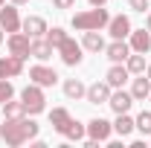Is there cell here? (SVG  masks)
<instances>
[{
  "label": "cell",
  "instance_id": "603a6c76",
  "mask_svg": "<svg viewBox=\"0 0 151 148\" xmlns=\"http://www.w3.org/2000/svg\"><path fill=\"white\" fill-rule=\"evenodd\" d=\"M125 67H128V73L134 75H139V73H145V52H131V55L125 58Z\"/></svg>",
  "mask_w": 151,
  "mask_h": 148
},
{
  "label": "cell",
  "instance_id": "30bf717a",
  "mask_svg": "<svg viewBox=\"0 0 151 148\" xmlns=\"http://www.w3.org/2000/svg\"><path fill=\"white\" fill-rule=\"evenodd\" d=\"M108 105H111L113 113H128V111H131V105H134V96H131V90L125 93L122 87H113V90H111V99H108Z\"/></svg>",
  "mask_w": 151,
  "mask_h": 148
},
{
  "label": "cell",
  "instance_id": "8fae6325",
  "mask_svg": "<svg viewBox=\"0 0 151 148\" xmlns=\"http://www.w3.org/2000/svg\"><path fill=\"white\" fill-rule=\"evenodd\" d=\"M105 55L111 58V64H125V58L131 55V44L113 38L111 44H105Z\"/></svg>",
  "mask_w": 151,
  "mask_h": 148
},
{
  "label": "cell",
  "instance_id": "ffe728a7",
  "mask_svg": "<svg viewBox=\"0 0 151 148\" xmlns=\"http://www.w3.org/2000/svg\"><path fill=\"white\" fill-rule=\"evenodd\" d=\"M113 131L119 134V137H131L134 131H137V122H134L128 113H116V122H113Z\"/></svg>",
  "mask_w": 151,
  "mask_h": 148
},
{
  "label": "cell",
  "instance_id": "8992f818",
  "mask_svg": "<svg viewBox=\"0 0 151 148\" xmlns=\"http://www.w3.org/2000/svg\"><path fill=\"white\" fill-rule=\"evenodd\" d=\"M29 81H35V84H41V87H52V84L58 81V73L41 61V64H32V67H29Z\"/></svg>",
  "mask_w": 151,
  "mask_h": 148
},
{
  "label": "cell",
  "instance_id": "f546056e",
  "mask_svg": "<svg viewBox=\"0 0 151 148\" xmlns=\"http://www.w3.org/2000/svg\"><path fill=\"white\" fill-rule=\"evenodd\" d=\"M52 6H55V9H73L76 0H52Z\"/></svg>",
  "mask_w": 151,
  "mask_h": 148
},
{
  "label": "cell",
  "instance_id": "ba28073f",
  "mask_svg": "<svg viewBox=\"0 0 151 148\" xmlns=\"http://www.w3.org/2000/svg\"><path fill=\"white\" fill-rule=\"evenodd\" d=\"M20 15H18V6H0V29L3 32H20Z\"/></svg>",
  "mask_w": 151,
  "mask_h": 148
},
{
  "label": "cell",
  "instance_id": "5bb4252c",
  "mask_svg": "<svg viewBox=\"0 0 151 148\" xmlns=\"http://www.w3.org/2000/svg\"><path fill=\"white\" fill-rule=\"evenodd\" d=\"M128 44H131V52H148L151 50V32L148 29H131Z\"/></svg>",
  "mask_w": 151,
  "mask_h": 148
},
{
  "label": "cell",
  "instance_id": "3957f363",
  "mask_svg": "<svg viewBox=\"0 0 151 148\" xmlns=\"http://www.w3.org/2000/svg\"><path fill=\"white\" fill-rule=\"evenodd\" d=\"M20 102H23V108L29 116H38V113L47 111V96H44V87L35 84V81H29V87H23L20 90Z\"/></svg>",
  "mask_w": 151,
  "mask_h": 148
},
{
  "label": "cell",
  "instance_id": "7a4b0ae2",
  "mask_svg": "<svg viewBox=\"0 0 151 148\" xmlns=\"http://www.w3.org/2000/svg\"><path fill=\"white\" fill-rule=\"evenodd\" d=\"M108 9L105 6H93V9H87V12H76L73 15V29L78 32H87V29H108Z\"/></svg>",
  "mask_w": 151,
  "mask_h": 148
},
{
  "label": "cell",
  "instance_id": "1f68e13d",
  "mask_svg": "<svg viewBox=\"0 0 151 148\" xmlns=\"http://www.w3.org/2000/svg\"><path fill=\"white\" fill-rule=\"evenodd\" d=\"M87 3H90V6H105L108 0H87Z\"/></svg>",
  "mask_w": 151,
  "mask_h": 148
},
{
  "label": "cell",
  "instance_id": "d4e9b609",
  "mask_svg": "<svg viewBox=\"0 0 151 148\" xmlns=\"http://www.w3.org/2000/svg\"><path fill=\"white\" fill-rule=\"evenodd\" d=\"M3 116L6 119H20V116H26V108H23V102H3Z\"/></svg>",
  "mask_w": 151,
  "mask_h": 148
},
{
  "label": "cell",
  "instance_id": "d6a6232c",
  "mask_svg": "<svg viewBox=\"0 0 151 148\" xmlns=\"http://www.w3.org/2000/svg\"><path fill=\"white\" fill-rule=\"evenodd\" d=\"M12 3H15V6H26L29 0H12Z\"/></svg>",
  "mask_w": 151,
  "mask_h": 148
},
{
  "label": "cell",
  "instance_id": "44dd1931",
  "mask_svg": "<svg viewBox=\"0 0 151 148\" xmlns=\"http://www.w3.org/2000/svg\"><path fill=\"white\" fill-rule=\"evenodd\" d=\"M32 58H38V61L52 58V44L47 38H32Z\"/></svg>",
  "mask_w": 151,
  "mask_h": 148
},
{
  "label": "cell",
  "instance_id": "484cf974",
  "mask_svg": "<svg viewBox=\"0 0 151 148\" xmlns=\"http://www.w3.org/2000/svg\"><path fill=\"white\" fill-rule=\"evenodd\" d=\"M134 122H137V131H139L142 137H151V111H142Z\"/></svg>",
  "mask_w": 151,
  "mask_h": 148
},
{
  "label": "cell",
  "instance_id": "7402d4cb",
  "mask_svg": "<svg viewBox=\"0 0 151 148\" xmlns=\"http://www.w3.org/2000/svg\"><path fill=\"white\" fill-rule=\"evenodd\" d=\"M84 93H87V87L81 84V78H67L64 81V96L67 99H76L78 102V99H84Z\"/></svg>",
  "mask_w": 151,
  "mask_h": 148
},
{
  "label": "cell",
  "instance_id": "4fadbf2b",
  "mask_svg": "<svg viewBox=\"0 0 151 148\" xmlns=\"http://www.w3.org/2000/svg\"><path fill=\"white\" fill-rule=\"evenodd\" d=\"M20 29H23V32H26L29 38H44L50 26H47V20L41 18V15H29V18H23Z\"/></svg>",
  "mask_w": 151,
  "mask_h": 148
},
{
  "label": "cell",
  "instance_id": "277c9868",
  "mask_svg": "<svg viewBox=\"0 0 151 148\" xmlns=\"http://www.w3.org/2000/svg\"><path fill=\"white\" fill-rule=\"evenodd\" d=\"M6 47H9V55H18V58H23V61L32 55V38L26 35V32H9Z\"/></svg>",
  "mask_w": 151,
  "mask_h": 148
},
{
  "label": "cell",
  "instance_id": "6da1fadb",
  "mask_svg": "<svg viewBox=\"0 0 151 148\" xmlns=\"http://www.w3.org/2000/svg\"><path fill=\"white\" fill-rule=\"evenodd\" d=\"M38 131H41V125H38L32 116L6 119V122L0 125V139H3L6 145L18 148V145H23V142H32V139L38 137Z\"/></svg>",
  "mask_w": 151,
  "mask_h": 148
},
{
  "label": "cell",
  "instance_id": "f1b7e54d",
  "mask_svg": "<svg viewBox=\"0 0 151 148\" xmlns=\"http://www.w3.org/2000/svg\"><path fill=\"white\" fill-rule=\"evenodd\" d=\"M128 6H131L134 12H148V9H151L148 0H128Z\"/></svg>",
  "mask_w": 151,
  "mask_h": 148
},
{
  "label": "cell",
  "instance_id": "83f0119b",
  "mask_svg": "<svg viewBox=\"0 0 151 148\" xmlns=\"http://www.w3.org/2000/svg\"><path fill=\"white\" fill-rule=\"evenodd\" d=\"M15 96V84L9 81V78H0V108H3V102H9Z\"/></svg>",
  "mask_w": 151,
  "mask_h": 148
},
{
  "label": "cell",
  "instance_id": "4316f807",
  "mask_svg": "<svg viewBox=\"0 0 151 148\" xmlns=\"http://www.w3.org/2000/svg\"><path fill=\"white\" fill-rule=\"evenodd\" d=\"M44 38L52 44V50H58V47H61V41L67 38V32H64L61 26H52V29H47V35H44Z\"/></svg>",
  "mask_w": 151,
  "mask_h": 148
},
{
  "label": "cell",
  "instance_id": "2e32d148",
  "mask_svg": "<svg viewBox=\"0 0 151 148\" xmlns=\"http://www.w3.org/2000/svg\"><path fill=\"white\" fill-rule=\"evenodd\" d=\"M148 93H151V78L145 73H139V78H134L131 81V96H134V102H145L148 99Z\"/></svg>",
  "mask_w": 151,
  "mask_h": 148
},
{
  "label": "cell",
  "instance_id": "4dcf8cb0",
  "mask_svg": "<svg viewBox=\"0 0 151 148\" xmlns=\"http://www.w3.org/2000/svg\"><path fill=\"white\" fill-rule=\"evenodd\" d=\"M145 29H148V32H151V9H148V12H145Z\"/></svg>",
  "mask_w": 151,
  "mask_h": 148
},
{
  "label": "cell",
  "instance_id": "8d00e7d4",
  "mask_svg": "<svg viewBox=\"0 0 151 148\" xmlns=\"http://www.w3.org/2000/svg\"><path fill=\"white\" fill-rule=\"evenodd\" d=\"M148 99H151V93H148Z\"/></svg>",
  "mask_w": 151,
  "mask_h": 148
},
{
  "label": "cell",
  "instance_id": "7c38bea8",
  "mask_svg": "<svg viewBox=\"0 0 151 148\" xmlns=\"http://www.w3.org/2000/svg\"><path fill=\"white\" fill-rule=\"evenodd\" d=\"M111 84L108 81H96V84H90L87 87V93H84V99L90 102V105H108V99H111Z\"/></svg>",
  "mask_w": 151,
  "mask_h": 148
},
{
  "label": "cell",
  "instance_id": "9a60e30c",
  "mask_svg": "<svg viewBox=\"0 0 151 148\" xmlns=\"http://www.w3.org/2000/svg\"><path fill=\"white\" fill-rule=\"evenodd\" d=\"M20 73H23V58H18V55L0 58V78H15Z\"/></svg>",
  "mask_w": 151,
  "mask_h": 148
},
{
  "label": "cell",
  "instance_id": "e0dca14e",
  "mask_svg": "<svg viewBox=\"0 0 151 148\" xmlns=\"http://www.w3.org/2000/svg\"><path fill=\"white\" fill-rule=\"evenodd\" d=\"M128 78H131V73H128L125 64H113L111 70H108V75H105V81H108L111 87H125Z\"/></svg>",
  "mask_w": 151,
  "mask_h": 148
},
{
  "label": "cell",
  "instance_id": "d6986e66",
  "mask_svg": "<svg viewBox=\"0 0 151 148\" xmlns=\"http://www.w3.org/2000/svg\"><path fill=\"white\" fill-rule=\"evenodd\" d=\"M84 134H87V125H81V122H76V119H70V122L61 128V137L70 139V142H81Z\"/></svg>",
  "mask_w": 151,
  "mask_h": 148
},
{
  "label": "cell",
  "instance_id": "ac0fdd59",
  "mask_svg": "<svg viewBox=\"0 0 151 148\" xmlns=\"http://www.w3.org/2000/svg\"><path fill=\"white\" fill-rule=\"evenodd\" d=\"M81 47L87 52H105V38L99 35V29H87L84 38H81Z\"/></svg>",
  "mask_w": 151,
  "mask_h": 148
},
{
  "label": "cell",
  "instance_id": "d590c367",
  "mask_svg": "<svg viewBox=\"0 0 151 148\" xmlns=\"http://www.w3.org/2000/svg\"><path fill=\"white\" fill-rule=\"evenodd\" d=\"M3 3H6V0H0V6H3Z\"/></svg>",
  "mask_w": 151,
  "mask_h": 148
},
{
  "label": "cell",
  "instance_id": "52a82bcc",
  "mask_svg": "<svg viewBox=\"0 0 151 148\" xmlns=\"http://www.w3.org/2000/svg\"><path fill=\"white\" fill-rule=\"evenodd\" d=\"M113 134V125L108 119H102V116H96L87 122V139H93V142H108Z\"/></svg>",
  "mask_w": 151,
  "mask_h": 148
},
{
  "label": "cell",
  "instance_id": "5b68a950",
  "mask_svg": "<svg viewBox=\"0 0 151 148\" xmlns=\"http://www.w3.org/2000/svg\"><path fill=\"white\" fill-rule=\"evenodd\" d=\"M58 55H61V61H64V64H67V67H78V64H81V52H84V47H81V44H76L73 38L67 35L64 38V41H61V47H58L55 50Z\"/></svg>",
  "mask_w": 151,
  "mask_h": 148
},
{
  "label": "cell",
  "instance_id": "e575fe53",
  "mask_svg": "<svg viewBox=\"0 0 151 148\" xmlns=\"http://www.w3.org/2000/svg\"><path fill=\"white\" fill-rule=\"evenodd\" d=\"M3 41H6V35H3V29H0V44H3Z\"/></svg>",
  "mask_w": 151,
  "mask_h": 148
},
{
  "label": "cell",
  "instance_id": "9c48e42d",
  "mask_svg": "<svg viewBox=\"0 0 151 148\" xmlns=\"http://www.w3.org/2000/svg\"><path fill=\"white\" fill-rule=\"evenodd\" d=\"M131 18L128 15H113L111 20H108V32H111V38H116V41H125V38L131 35Z\"/></svg>",
  "mask_w": 151,
  "mask_h": 148
},
{
  "label": "cell",
  "instance_id": "cb8c5ba5",
  "mask_svg": "<svg viewBox=\"0 0 151 148\" xmlns=\"http://www.w3.org/2000/svg\"><path fill=\"white\" fill-rule=\"evenodd\" d=\"M70 119H73V116H70V111H67V108H52V111H50V125H52L58 134H61V128H64Z\"/></svg>",
  "mask_w": 151,
  "mask_h": 148
},
{
  "label": "cell",
  "instance_id": "836d02e7",
  "mask_svg": "<svg viewBox=\"0 0 151 148\" xmlns=\"http://www.w3.org/2000/svg\"><path fill=\"white\" fill-rule=\"evenodd\" d=\"M145 75H148V78H151V64H148V67H145Z\"/></svg>",
  "mask_w": 151,
  "mask_h": 148
}]
</instances>
